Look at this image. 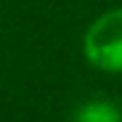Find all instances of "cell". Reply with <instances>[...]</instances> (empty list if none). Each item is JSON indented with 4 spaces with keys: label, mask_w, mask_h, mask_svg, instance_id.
Listing matches in <instances>:
<instances>
[{
    "label": "cell",
    "mask_w": 122,
    "mask_h": 122,
    "mask_svg": "<svg viewBox=\"0 0 122 122\" xmlns=\"http://www.w3.org/2000/svg\"><path fill=\"white\" fill-rule=\"evenodd\" d=\"M82 51L96 69L122 74V8L101 13L88 27Z\"/></svg>",
    "instance_id": "6da1fadb"
},
{
    "label": "cell",
    "mask_w": 122,
    "mask_h": 122,
    "mask_svg": "<svg viewBox=\"0 0 122 122\" xmlns=\"http://www.w3.org/2000/svg\"><path fill=\"white\" fill-rule=\"evenodd\" d=\"M77 122H122V114L109 101H90L77 112Z\"/></svg>",
    "instance_id": "7a4b0ae2"
}]
</instances>
